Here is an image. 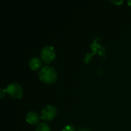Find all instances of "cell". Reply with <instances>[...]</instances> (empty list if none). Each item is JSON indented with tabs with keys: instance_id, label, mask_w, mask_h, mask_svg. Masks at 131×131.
I'll return each instance as SVG.
<instances>
[{
	"instance_id": "obj_1",
	"label": "cell",
	"mask_w": 131,
	"mask_h": 131,
	"mask_svg": "<svg viewBox=\"0 0 131 131\" xmlns=\"http://www.w3.org/2000/svg\"><path fill=\"white\" fill-rule=\"evenodd\" d=\"M39 79L45 84H53L58 79L56 70L51 66H43L38 72Z\"/></svg>"
},
{
	"instance_id": "obj_2",
	"label": "cell",
	"mask_w": 131,
	"mask_h": 131,
	"mask_svg": "<svg viewBox=\"0 0 131 131\" xmlns=\"http://www.w3.org/2000/svg\"><path fill=\"white\" fill-rule=\"evenodd\" d=\"M6 92L12 98L21 99L23 95V88L19 84L13 82L7 86Z\"/></svg>"
},
{
	"instance_id": "obj_3",
	"label": "cell",
	"mask_w": 131,
	"mask_h": 131,
	"mask_svg": "<svg viewBox=\"0 0 131 131\" xmlns=\"http://www.w3.org/2000/svg\"><path fill=\"white\" fill-rule=\"evenodd\" d=\"M41 60L47 64L52 62L56 58V53L54 48L51 45H47L43 47L41 51Z\"/></svg>"
},
{
	"instance_id": "obj_4",
	"label": "cell",
	"mask_w": 131,
	"mask_h": 131,
	"mask_svg": "<svg viewBox=\"0 0 131 131\" xmlns=\"http://www.w3.org/2000/svg\"><path fill=\"white\" fill-rule=\"evenodd\" d=\"M57 115V108L51 104L47 105L45 107L41 114V118L44 121H49L53 120Z\"/></svg>"
},
{
	"instance_id": "obj_5",
	"label": "cell",
	"mask_w": 131,
	"mask_h": 131,
	"mask_svg": "<svg viewBox=\"0 0 131 131\" xmlns=\"http://www.w3.org/2000/svg\"><path fill=\"white\" fill-rule=\"evenodd\" d=\"M25 120L29 124H32V125H35L37 124H38L39 120H40V116L38 115V113H36L35 111H29L26 114Z\"/></svg>"
},
{
	"instance_id": "obj_6",
	"label": "cell",
	"mask_w": 131,
	"mask_h": 131,
	"mask_svg": "<svg viewBox=\"0 0 131 131\" xmlns=\"http://www.w3.org/2000/svg\"><path fill=\"white\" fill-rule=\"evenodd\" d=\"M41 64H42L41 60L37 57L31 58L28 61V66L33 71H36V70L39 69L41 67Z\"/></svg>"
},
{
	"instance_id": "obj_7",
	"label": "cell",
	"mask_w": 131,
	"mask_h": 131,
	"mask_svg": "<svg viewBox=\"0 0 131 131\" xmlns=\"http://www.w3.org/2000/svg\"><path fill=\"white\" fill-rule=\"evenodd\" d=\"M35 131H51L50 127L47 123H39L36 128H35Z\"/></svg>"
},
{
	"instance_id": "obj_8",
	"label": "cell",
	"mask_w": 131,
	"mask_h": 131,
	"mask_svg": "<svg viewBox=\"0 0 131 131\" xmlns=\"http://www.w3.org/2000/svg\"><path fill=\"white\" fill-rule=\"evenodd\" d=\"M62 131H75V129L72 125L68 124L65 127H64V128L62 129Z\"/></svg>"
},
{
	"instance_id": "obj_9",
	"label": "cell",
	"mask_w": 131,
	"mask_h": 131,
	"mask_svg": "<svg viewBox=\"0 0 131 131\" xmlns=\"http://www.w3.org/2000/svg\"><path fill=\"white\" fill-rule=\"evenodd\" d=\"M6 94V89L4 88H1L0 89V97L3 98L5 97V94Z\"/></svg>"
},
{
	"instance_id": "obj_10",
	"label": "cell",
	"mask_w": 131,
	"mask_h": 131,
	"mask_svg": "<svg viewBox=\"0 0 131 131\" xmlns=\"http://www.w3.org/2000/svg\"><path fill=\"white\" fill-rule=\"evenodd\" d=\"M111 2L114 3V4H117V5H120V4H122L124 2L123 0H121V1H114V0H111Z\"/></svg>"
},
{
	"instance_id": "obj_11",
	"label": "cell",
	"mask_w": 131,
	"mask_h": 131,
	"mask_svg": "<svg viewBox=\"0 0 131 131\" xmlns=\"http://www.w3.org/2000/svg\"><path fill=\"white\" fill-rule=\"evenodd\" d=\"M78 131H91L88 128H79V130Z\"/></svg>"
},
{
	"instance_id": "obj_12",
	"label": "cell",
	"mask_w": 131,
	"mask_h": 131,
	"mask_svg": "<svg viewBox=\"0 0 131 131\" xmlns=\"http://www.w3.org/2000/svg\"><path fill=\"white\" fill-rule=\"evenodd\" d=\"M127 4H128L130 6H131V0H128V1H127Z\"/></svg>"
}]
</instances>
